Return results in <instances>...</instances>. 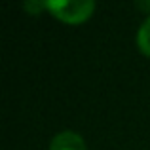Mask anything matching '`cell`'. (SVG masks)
I'll return each instance as SVG.
<instances>
[{
  "label": "cell",
  "mask_w": 150,
  "mask_h": 150,
  "mask_svg": "<svg viewBox=\"0 0 150 150\" xmlns=\"http://www.w3.org/2000/svg\"><path fill=\"white\" fill-rule=\"evenodd\" d=\"M46 8L65 23H82L93 13L95 4L91 0H51Z\"/></svg>",
  "instance_id": "6da1fadb"
},
{
  "label": "cell",
  "mask_w": 150,
  "mask_h": 150,
  "mask_svg": "<svg viewBox=\"0 0 150 150\" xmlns=\"http://www.w3.org/2000/svg\"><path fill=\"white\" fill-rule=\"evenodd\" d=\"M50 150H86V143L78 133L61 131L51 139Z\"/></svg>",
  "instance_id": "7a4b0ae2"
},
{
  "label": "cell",
  "mask_w": 150,
  "mask_h": 150,
  "mask_svg": "<svg viewBox=\"0 0 150 150\" xmlns=\"http://www.w3.org/2000/svg\"><path fill=\"white\" fill-rule=\"evenodd\" d=\"M137 46L144 55L150 57V15L144 19V23L141 25L139 33H137Z\"/></svg>",
  "instance_id": "3957f363"
}]
</instances>
